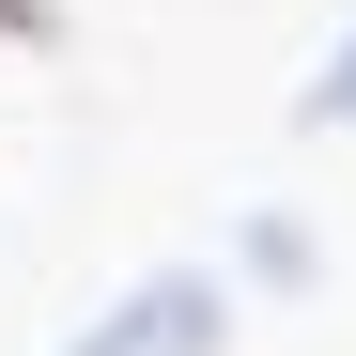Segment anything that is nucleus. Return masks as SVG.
Wrapping results in <instances>:
<instances>
[{
  "label": "nucleus",
  "mask_w": 356,
  "mask_h": 356,
  "mask_svg": "<svg viewBox=\"0 0 356 356\" xmlns=\"http://www.w3.org/2000/svg\"><path fill=\"white\" fill-rule=\"evenodd\" d=\"M217 341H232V279L217 264H155V279H124L78 341H47V356H217Z\"/></svg>",
  "instance_id": "f257e3e1"
},
{
  "label": "nucleus",
  "mask_w": 356,
  "mask_h": 356,
  "mask_svg": "<svg viewBox=\"0 0 356 356\" xmlns=\"http://www.w3.org/2000/svg\"><path fill=\"white\" fill-rule=\"evenodd\" d=\"M232 264H248L264 294H310V279H325V232L294 217V202H248V217H232Z\"/></svg>",
  "instance_id": "f03ea898"
},
{
  "label": "nucleus",
  "mask_w": 356,
  "mask_h": 356,
  "mask_svg": "<svg viewBox=\"0 0 356 356\" xmlns=\"http://www.w3.org/2000/svg\"><path fill=\"white\" fill-rule=\"evenodd\" d=\"M294 124H310V140H341V124H356V31L325 47L310 78H294Z\"/></svg>",
  "instance_id": "7ed1b4c3"
},
{
  "label": "nucleus",
  "mask_w": 356,
  "mask_h": 356,
  "mask_svg": "<svg viewBox=\"0 0 356 356\" xmlns=\"http://www.w3.org/2000/svg\"><path fill=\"white\" fill-rule=\"evenodd\" d=\"M63 31H78L63 0H0V47H16V63H63Z\"/></svg>",
  "instance_id": "20e7f679"
}]
</instances>
